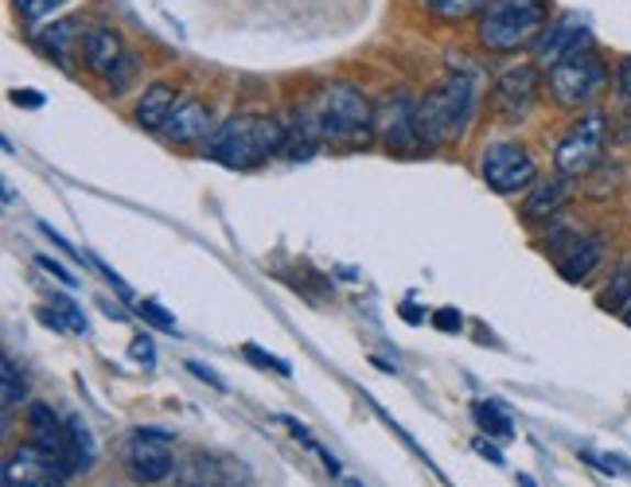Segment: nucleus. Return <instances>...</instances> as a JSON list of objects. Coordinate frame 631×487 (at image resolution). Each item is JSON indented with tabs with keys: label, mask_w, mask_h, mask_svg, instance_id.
Wrapping results in <instances>:
<instances>
[{
	"label": "nucleus",
	"mask_w": 631,
	"mask_h": 487,
	"mask_svg": "<svg viewBox=\"0 0 631 487\" xmlns=\"http://www.w3.org/2000/svg\"><path fill=\"white\" fill-rule=\"evenodd\" d=\"M59 4H63V0H16V12L27 20V24H40V20L52 16Z\"/></svg>",
	"instance_id": "nucleus-27"
},
{
	"label": "nucleus",
	"mask_w": 631,
	"mask_h": 487,
	"mask_svg": "<svg viewBox=\"0 0 631 487\" xmlns=\"http://www.w3.org/2000/svg\"><path fill=\"white\" fill-rule=\"evenodd\" d=\"M476 453H479V456H487V461H491V464H503V453H499V449H495V445H487V441H476Z\"/></svg>",
	"instance_id": "nucleus-38"
},
{
	"label": "nucleus",
	"mask_w": 631,
	"mask_h": 487,
	"mask_svg": "<svg viewBox=\"0 0 631 487\" xmlns=\"http://www.w3.org/2000/svg\"><path fill=\"white\" fill-rule=\"evenodd\" d=\"M519 484H522V487H538V484H534V479H530V476H519Z\"/></svg>",
	"instance_id": "nucleus-39"
},
{
	"label": "nucleus",
	"mask_w": 631,
	"mask_h": 487,
	"mask_svg": "<svg viewBox=\"0 0 631 487\" xmlns=\"http://www.w3.org/2000/svg\"><path fill=\"white\" fill-rule=\"evenodd\" d=\"M476 421L487 436H495V441H511L514 436V421L503 402H476Z\"/></svg>",
	"instance_id": "nucleus-20"
},
{
	"label": "nucleus",
	"mask_w": 631,
	"mask_h": 487,
	"mask_svg": "<svg viewBox=\"0 0 631 487\" xmlns=\"http://www.w3.org/2000/svg\"><path fill=\"white\" fill-rule=\"evenodd\" d=\"M565 199H569V176L534 184V188H530V196H527V203H522V214H527L530 223H546V219L554 223Z\"/></svg>",
	"instance_id": "nucleus-16"
},
{
	"label": "nucleus",
	"mask_w": 631,
	"mask_h": 487,
	"mask_svg": "<svg viewBox=\"0 0 631 487\" xmlns=\"http://www.w3.org/2000/svg\"><path fill=\"white\" fill-rule=\"evenodd\" d=\"M616 82H620V95H623V98H628V102H631V55H628V59L620 63V75H616Z\"/></svg>",
	"instance_id": "nucleus-35"
},
{
	"label": "nucleus",
	"mask_w": 631,
	"mask_h": 487,
	"mask_svg": "<svg viewBox=\"0 0 631 487\" xmlns=\"http://www.w3.org/2000/svg\"><path fill=\"white\" fill-rule=\"evenodd\" d=\"M35 262H40V269H43V274H52L59 285H67V289H78V277L70 274L67 265H59V262H55V257H47V254H40V257H35Z\"/></svg>",
	"instance_id": "nucleus-29"
},
{
	"label": "nucleus",
	"mask_w": 631,
	"mask_h": 487,
	"mask_svg": "<svg viewBox=\"0 0 631 487\" xmlns=\"http://www.w3.org/2000/svg\"><path fill=\"white\" fill-rule=\"evenodd\" d=\"M4 413H12L20 402H24V378H20V370H16V363L12 359H4Z\"/></svg>",
	"instance_id": "nucleus-25"
},
{
	"label": "nucleus",
	"mask_w": 631,
	"mask_h": 487,
	"mask_svg": "<svg viewBox=\"0 0 631 487\" xmlns=\"http://www.w3.org/2000/svg\"><path fill=\"white\" fill-rule=\"evenodd\" d=\"M98 461V445L82 418H67V472H90Z\"/></svg>",
	"instance_id": "nucleus-18"
},
{
	"label": "nucleus",
	"mask_w": 631,
	"mask_h": 487,
	"mask_svg": "<svg viewBox=\"0 0 631 487\" xmlns=\"http://www.w3.org/2000/svg\"><path fill=\"white\" fill-rule=\"evenodd\" d=\"M534 98H538V70L530 67V63L503 70L499 82H495V106H499V113H503L507 121L527 118Z\"/></svg>",
	"instance_id": "nucleus-12"
},
{
	"label": "nucleus",
	"mask_w": 631,
	"mask_h": 487,
	"mask_svg": "<svg viewBox=\"0 0 631 487\" xmlns=\"http://www.w3.org/2000/svg\"><path fill=\"white\" fill-rule=\"evenodd\" d=\"M491 0H429V12L441 20H468V16H484V9Z\"/></svg>",
	"instance_id": "nucleus-22"
},
{
	"label": "nucleus",
	"mask_w": 631,
	"mask_h": 487,
	"mask_svg": "<svg viewBox=\"0 0 631 487\" xmlns=\"http://www.w3.org/2000/svg\"><path fill=\"white\" fill-rule=\"evenodd\" d=\"M347 487H363V484H358V479H347Z\"/></svg>",
	"instance_id": "nucleus-41"
},
{
	"label": "nucleus",
	"mask_w": 631,
	"mask_h": 487,
	"mask_svg": "<svg viewBox=\"0 0 631 487\" xmlns=\"http://www.w3.org/2000/svg\"><path fill=\"white\" fill-rule=\"evenodd\" d=\"M125 468L137 484H160L176 472V456H171V441L160 429H141L133 433L125 449Z\"/></svg>",
	"instance_id": "nucleus-8"
},
{
	"label": "nucleus",
	"mask_w": 631,
	"mask_h": 487,
	"mask_svg": "<svg viewBox=\"0 0 631 487\" xmlns=\"http://www.w3.org/2000/svg\"><path fill=\"white\" fill-rule=\"evenodd\" d=\"M27 436H32L35 449H43L52 461H59L63 468H67V421L55 418L52 406H40V402L32 406V413H27Z\"/></svg>",
	"instance_id": "nucleus-15"
},
{
	"label": "nucleus",
	"mask_w": 631,
	"mask_h": 487,
	"mask_svg": "<svg viewBox=\"0 0 631 487\" xmlns=\"http://www.w3.org/2000/svg\"><path fill=\"white\" fill-rule=\"evenodd\" d=\"M585 461H593V464H600V472H608V476H628V461L623 456H597V453H580Z\"/></svg>",
	"instance_id": "nucleus-30"
},
{
	"label": "nucleus",
	"mask_w": 631,
	"mask_h": 487,
	"mask_svg": "<svg viewBox=\"0 0 631 487\" xmlns=\"http://www.w3.org/2000/svg\"><path fill=\"white\" fill-rule=\"evenodd\" d=\"M160 133L171 145H196V141H203L211 133V110L199 98H176Z\"/></svg>",
	"instance_id": "nucleus-14"
},
{
	"label": "nucleus",
	"mask_w": 631,
	"mask_h": 487,
	"mask_svg": "<svg viewBox=\"0 0 631 487\" xmlns=\"http://www.w3.org/2000/svg\"><path fill=\"white\" fill-rule=\"evenodd\" d=\"M129 351H133V359L145 363V367H153V363H156V355H153V340H148V335H137V340H133V347H129Z\"/></svg>",
	"instance_id": "nucleus-33"
},
{
	"label": "nucleus",
	"mask_w": 631,
	"mask_h": 487,
	"mask_svg": "<svg viewBox=\"0 0 631 487\" xmlns=\"http://www.w3.org/2000/svg\"><path fill=\"white\" fill-rule=\"evenodd\" d=\"M4 487H67V468L35 445H24L4 464Z\"/></svg>",
	"instance_id": "nucleus-11"
},
{
	"label": "nucleus",
	"mask_w": 631,
	"mask_h": 487,
	"mask_svg": "<svg viewBox=\"0 0 631 487\" xmlns=\"http://www.w3.org/2000/svg\"><path fill=\"white\" fill-rule=\"evenodd\" d=\"M305 121L312 125V133L320 141H332V145H358V141L370 137L375 129V110L355 86L347 82H332L320 90L312 106L305 110Z\"/></svg>",
	"instance_id": "nucleus-2"
},
{
	"label": "nucleus",
	"mask_w": 631,
	"mask_h": 487,
	"mask_svg": "<svg viewBox=\"0 0 631 487\" xmlns=\"http://www.w3.org/2000/svg\"><path fill=\"white\" fill-rule=\"evenodd\" d=\"M585 47H593V32H589V20L577 16V12H565L562 20H554V24H546V32L534 40V59L542 63V67H554V63L569 59V55L585 52Z\"/></svg>",
	"instance_id": "nucleus-9"
},
{
	"label": "nucleus",
	"mask_w": 631,
	"mask_h": 487,
	"mask_svg": "<svg viewBox=\"0 0 631 487\" xmlns=\"http://www.w3.org/2000/svg\"><path fill=\"white\" fill-rule=\"evenodd\" d=\"M188 370H191V375H199V378H203V383H211V386H219V390H222V378L214 375L211 367H203V363H188Z\"/></svg>",
	"instance_id": "nucleus-37"
},
{
	"label": "nucleus",
	"mask_w": 631,
	"mask_h": 487,
	"mask_svg": "<svg viewBox=\"0 0 631 487\" xmlns=\"http://www.w3.org/2000/svg\"><path fill=\"white\" fill-rule=\"evenodd\" d=\"M67 40H70V24H55L52 35H47V47H52L59 59H67Z\"/></svg>",
	"instance_id": "nucleus-31"
},
{
	"label": "nucleus",
	"mask_w": 631,
	"mask_h": 487,
	"mask_svg": "<svg viewBox=\"0 0 631 487\" xmlns=\"http://www.w3.org/2000/svg\"><path fill=\"white\" fill-rule=\"evenodd\" d=\"M176 487H219V472H214L203 456H196V461H188L179 468Z\"/></svg>",
	"instance_id": "nucleus-24"
},
{
	"label": "nucleus",
	"mask_w": 631,
	"mask_h": 487,
	"mask_svg": "<svg viewBox=\"0 0 631 487\" xmlns=\"http://www.w3.org/2000/svg\"><path fill=\"white\" fill-rule=\"evenodd\" d=\"M375 133L386 141V148L394 153H418V106L410 102V95H390L375 113Z\"/></svg>",
	"instance_id": "nucleus-10"
},
{
	"label": "nucleus",
	"mask_w": 631,
	"mask_h": 487,
	"mask_svg": "<svg viewBox=\"0 0 631 487\" xmlns=\"http://www.w3.org/2000/svg\"><path fill=\"white\" fill-rule=\"evenodd\" d=\"M554 250H557V269H562V277L573 285L585 281L600 262V239H593V234L565 231L562 239L554 242Z\"/></svg>",
	"instance_id": "nucleus-13"
},
{
	"label": "nucleus",
	"mask_w": 631,
	"mask_h": 487,
	"mask_svg": "<svg viewBox=\"0 0 631 487\" xmlns=\"http://www.w3.org/2000/svg\"><path fill=\"white\" fill-rule=\"evenodd\" d=\"M12 102L35 110V106H43V98H40V90H12Z\"/></svg>",
	"instance_id": "nucleus-34"
},
{
	"label": "nucleus",
	"mask_w": 631,
	"mask_h": 487,
	"mask_svg": "<svg viewBox=\"0 0 631 487\" xmlns=\"http://www.w3.org/2000/svg\"><path fill=\"white\" fill-rule=\"evenodd\" d=\"M623 324H628V328H631V305H628V308H623Z\"/></svg>",
	"instance_id": "nucleus-40"
},
{
	"label": "nucleus",
	"mask_w": 631,
	"mask_h": 487,
	"mask_svg": "<svg viewBox=\"0 0 631 487\" xmlns=\"http://www.w3.org/2000/svg\"><path fill=\"white\" fill-rule=\"evenodd\" d=\"M433 324L441 328V332H461V312H456V308H441V312H436L433 317Z\"/></svg>",
	"instance_id": "nucleus-32"
},
{
	"label": "nucleus",
	"mask_w": 631,
	"mask_h": 487,
	"mask_svg": "<svg viewBox=\"0 0 631 487\" xmlns=\"http://www.w3.org/2000/svg\"><path fill=\"white\" fill-rule=\"evenodd\" d=\"M472 106H476V90L472 78L453 75L449 82H441L433 95H425V102H418V137L421 145H444L456 133H464V125L472 121Z\"/></svg>",
	"instance_id": "nucleus-4"
},
{
	"label": "nucleus",
	"mask_w": 631,
	"mask_h": 487,
	"mask_svg": "<svg viewBox=\"0 0 631 487\" xmlns=\"http://www.w3.org/2000/svg\"><path fill=\"white\" fill-rule=\"evenodd\" d=\"M546 82H550V95H554L557 106L580 110V106L597 102V95L608 82V67L593 47H585V52L554 63V67L546 70Z\"/></svg>",
	"instance_id": "nucleus-5"
},
{
	"label": "nucleus",
	"mask_w": 631,
	"mask_h": 487,
	"mask_svg": "<svg viewBox=\"0 0 631 487\" xmlns=\"http://www.w3.org/2000/svg\"><path fill=\"white\" fill-rule=\"evenodd\" d=\"M52 308L55 312H43V324L67 328V332H86V317L78 305H70L67 297H52Z\"/></svg>",
	"instance_id": "nucleus-21"
},
{
	"label": "nucleus",
	"mask_w": 631,
	"mask_h": 487,
	"mask_svg": "<svg viewBox=\"0 0 631 487\" xmlns=\"http://www.w3.org/2000/svg\"><path fill=\"white\" fill-rule=\"evenodd\" d=\"M600 153H605V118L600 113H585L577 125L562 137L554 153V164L562 176H585L589 168H597Z\"/></svg>",
	"instance_id": "nucleus-6"
},
{
	"label": "nucleus",
	"mask_w": 631,
	"mask_h": 487,
	"mask_svg": "<svg viewBox=\"0 0 631 487\" xmlns=\"http://www.w3.org/2000/svg\"><path fill=\"white\" fill-rule=\"evenodd\" d=\"M246 359L254 363V367H262V370H277V375H285V378L292 375L289 363L277 359V355H269V351H262V347H257V343H246Z\"/></svg>",
	"instance_id": "nucleus-26"
},
{
	"label": "nucleus",
	"mask_w": 631,
	"mask_h": 487,
	"mask_svg": "<svg viewBox=\"0 0 631 487\" xmlns=\"http://www.w3.org/2000/svg\"><path fill=\"white\" fill-rule=\"evenodd\" d=\"M534 161L522 145L514 141H495L484 148V180L491 184L499 196H514V191L534 184Z\"/></svg>",
	"instance_id": "nucleus-7"
},
{
	"label": "nucleus",
	"mask_w": 631,
	"mask_h": 487,
	"mask_svg": "<svg viewBox=\"0 0 631 487\" xmlns=\"http://www.w3.org/2000/svg\"><path fill=\"white\" fill-rule=\"evenodd\" d=\"M95 265H98V269H102V274H106V277H110V285H113V289H118V292H121V297H129V285H125V281H121V277H118V274H113V269H110V265H106V262H102V257H95Z\"/></svg>",
	"instance_id": "nucleus-36"
},
{
	"label": "nucleus",
	"mask_w": 631,
	"mask_h": 487,
	"mask_svg": "<svg viewBox=\"0 0 631 487\" xmlns=\"http://www.w3.org/2000/svg\"><path fill=\"white\" fill-rule=\"evenodd\" d=\"M171 106H176V90H171L168 82L148 86L145 95H141V102H137V125H145V129H164V121H168Z\"/></svg>",
	"instance_id": "nucleus-19"
},
{
	"label": "nucleus",
	"mask_w": 631,
	"mask_h": 487,
	"mask_svg": "<svg viewBox=\"0 0 631 487\" xmlns=\"http://www.w3.org/2000/svg\"><path fill=\"white\" fill-rule=\"evenodd\" d=\"M137 312L148 320V324H156V328H160V332H176V320H171L168 312H164V308L156 305V300H141V305H137Z\"/></svg>",
	"instance_id": "nucleus-28"
},
{
	"label": "nucleus",
	"mask_w": 631,
	"mask_h": 487,
	"mask_svg": "<svg viewBox=\"0 0 631 487\" xmlns=\"http://www.w3.org/2000/svg\"><path fill=\"white\" fill-rule=\"evenodd\" d=\"M82 55H86V67L95 70V75L110 78L113 70H118V63L125 59V47H121L118 32H110V27H95V32L82 40Z\"/></svg>",
	"instance_id": "nucleus-17"
},
{
	"label": "nucleus",
	"mask_w": 631,
	"mask_h": 487,
	"mask_svg": "<svg viewBox=\"0 0 631 487\" xmlns=\"http://www.w3.org/2000/svg\"><path fill=\"white\" fill-rule=\"evenodd\" d=\"M628 305H631V269H616L612 285L600 292V308H608V312H623Z\"/></svg>",
	"instance_id": "nucleus-23"
},
{
	"label": "nucleus",
	"mask_w": 631,
	"mask_h": 487,
	"mask_svg": "<svg viewBox=\"0 0 631 487\" xmlns=\"http://www.w3.org/2000/svg\"><path fill=\"white\" fill-rule=\"evenodd\" d=\"M285 125L277 118H231L207 141V156L222 168L246 171L269 156L285 153Z\"/></svg>",
	"instance_id": "nucleus-1"
},
{
	"label": "nucleus",
	"mask_w": 631,
	"mask_h": 487,
	"mask_svg": "<svg viewBox=\"0 0 631 487\" xmlns=\"http://www.w3.org/2000/svg\"><path fill=\"white\" fill-rule=\"evenodd\" d=\"M550 0H491L479 16V43L487 52H519L534 47V40L546 32Z\"/></svg>",
	"instance_id": "nucleus-3"
}]
</instances>
